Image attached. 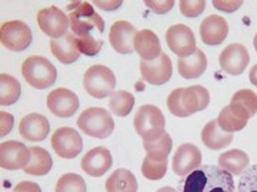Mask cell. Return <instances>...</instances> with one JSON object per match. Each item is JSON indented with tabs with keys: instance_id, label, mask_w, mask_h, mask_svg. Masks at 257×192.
<instances>
[{
	"instance_id": "6da1fadb",
	"label": "cell",
	"mask_w": 257,
	"mask_h": 192,
	"mask_svg": "<svg viewBox=\"0 0 257 192\" xmlns=\"http://www.w3.org/2000/svg\"><path fill=\"white\" fill-rule=\"evenodd\" d=\"M177 192H237L233 175L216 165H200L177 184Z\"/></svg>"
},
{
	"instance_id": "7a4b0ae2",
	"label": "cell",
	"mask_w": 257,
	"mask_h": 192,
	"mask_svg": "<svg viewBox=\"0 0 257 192\" xmlns=\"http://www.w3.org/2000/svg\"><path fill=\"white\" fill-rule=\"evenodd\" d=\"M69 23L74 36L92 34V30L104 32V22L87 2H76L69 6Z\"/></svg>"
},
{
	"instance_id": "3957f363",
	"label": "cell",
	"mask_w": 257,
	"mask_h": 192,
	"mask_svg": "<svg viewBox=\"0 0 257 192\" xmlns=\"http://www.w3.org/2000/svg\"><path fill=\"white\" fill-rule=\"evenodd\" d=\"M22 76L32 87L45 90L56 82V67L42 56H32L22 64Z\"/></svg>"
},
{
	"instance_id": "277c9868",
	"label": "cell",
	"mask_w": 257,
	"mask_h": 192,
	"mask_svg": "<svg viewBox=\"0 0 257 192\" xmlns=\"http://www.w3.org/2000/svg\"><path fill=\"white\" fill-rule=\"evenodd\" d=\"M135 130L143 141H155L165 134L166 120L159 107L146 104L142 106L135 116Z\"/></svg>"
},
{
	"instance_id": "5b68a950",
	"label": "cell",
	"mask_w": 257,
	"mask_h": 192,
	"mask_svg": "<svg viewBox=\"0 0 257 192\" xmlns=\"http://www.w3.org/2000/svg\"><path fill=\"white\" fill-rule=\"evenodd\" d=\"M77 126L86 136L93 138H107L114 130V121L107 110L90 107L79 116Z\"/></svg>"
},
{
	"instance_id": "8992f818",
	"label": "cell",
	"mask_w": 257,
	"mask_h": 192,
	"mask_svg": "<svg viewBox=\"0 0 257 192\" xmlns=\"http://www.w3.org/2000/svg\"><path fill=\"white\" fill-rule=\"evenodd\" d=\"M83 87L94 98H106L114 92L116 77L109 67L94 64L83 76Z\"/></svg>"
},
{
	"instance_id": "52a82bcc",
	"label": "cell",
	"mask_w": 257,
	"mask_h": 192,
	"mask_svg": "<svg viewBox=\"0 0 257 192\" xmlns=\"http://www.w3.org/2000/svg\"><path fill=\"white\" fill-rule=\"evenodd\" d=\"M0 42L12 52H23L32 43V30L20 20H10L2 24Z\"/></svg>"
},
{
	"instance_id": "ba28073f",
	"label": "cell",
	"mask_w": 257,
	"mask_h": 192,
	"mask_svg": "<svg viewBox=\"0 0 257 192\" xmlns=\"http://www.w3.org/2000/svg\"><path fill=\"white\" fill-rule=\"evenodd\" d=\"M52 148L59 156L64 160H72L82 152L83 141L79 132L70 127H62L56 130L52 136Z\"/></svg>"
},
{
	"instance_id": "9c48e42d",
	"label": "cell",
	"mask_w": 257,
	"mask_h": 192,
	"mask_svg": "<svg viewBox=\"0 0 257 192\" xmlns=\"http://www.w3.org/2000/svg\"><path fill=\"white\" fill-rule=\"evenodd\" d=\"M37 24L40 30L52 38H60L67 34V28L70 26L69 18L64 14L63 10L55 6L40 10L37 13Z\"/></svg>"
},
{
	"instance_id": "30bf717a",
	"label": "cell",
	"mask_w": 257,
	"mask_h": 192,
	"mask_svg": "<svg viewBox=\"0 0 257 192\" xmlns=\"http://www.w3.org/2000/svg\"><path fill=\"white\" fill-rule=\"evenodd\" d=\"M166 43L169 48L179 57H187L197 50L192 28L184 24H173L167 28Z\"/></svg>"
},
{
	"instance_id": "8fae6325",
	"label": "cell",
	"mask_w": 257,
	"mask_h": 192,
	"mask_svg": "<svg viewBox=\"0 0 257 192\" xmlns=\"http://www.w3.org/2000/svg\"><path fill=\"white\" fill-rule=\"evenodd\" d=\"M140 73L143 80L153 86H163L170 80L173 74V66L170 57L162 53L157 58L152 62H140Z\"/></svg>"
},
{
	"instance_id": "7c38bea8",
	"label": "cell",
	"mask_w": 257,
	"mask_h": 192,
	"mask_svg": "<svg viewBox=\"0 0 257 192\" xmlns=\"http://www.w3.org/2000/svg\"><path fill=\"white\" fill-rule=\"evenodd\" d=\"M30 161V148L19 141L0 144V166L8 171L26 168Z\"/></svg>"
},
{
	"instance_id": "4fadbf2b",
	"label": "cell",
	"mask_w": 257,
	"mask_h": 192,
	"mask_svg": "<svg viewBox=\"0 0 257 192\" xmlns=\"http://www.w3.org/2000/svg\"><path fill=\"white\" fill-rule=\"evenodd\" d=\"M248 62H250V54L247 48L239 43L229 44L219 56L221 70L231 76H239L243 73L248 66Z\"/></svg>"
},
{
	"instance_id": "5bb4252c",
	"label": "cell",
	"mask_w": 257,
	"mask_h": 192,
	"mask_svg": "<svg viewBox=\"0 0 257 192\" xmlns=\"http://www.w3.org/2000/svg\"><path fill=\"white\" fill-rule=\"evenodd\" d=\"M202 165V152L194 144H182L173 156L172 168L179 176H186Z\"/></svg>"
},
{
	"instance_id": "9a60e30c",
	"label": "cell",
	"mask_w": 257,
	"mask_h": 192,
	"mask_svg": "<svg viewBox=\"0 0 257 192\" xmlns=\"http://www.w3.org/2000/svg\"><path fill=\"white\" fill-rule=\"evenodd\" d=\"M47 108L57 117H72L79 108V97L67 88H56L47 96Z\"/></svg>"
},
{
	"instance_id": "2e32d148",
	"label": "cell",
	"mask_w": 257,
	"mask_h": 192,
	"mask_svg": "<svg viewBox=\"0 0 257 192\" xmlns=\"http://www.w3.org/2000/svg\"><path fill=\"white\" fill-rule=\"evenodd\" d=\"M138 30L128 22L119 20L111 24L109 40L111 47L120 54H130L135 50V37Z\"/></svg>"
},
{
	"instance_id": "e0dca14e",
	"label": "cell",
	"mask_w": 257,
	"mask_h": 192,
	"mask_svg": "<svg viewBox=\"0 0 257 192\" xmlns=\"http://www.w3.org/2000/svg\"><path fill=\"white\" fill-rule=\"evenodd\" d=\"M113 160H111L110 151L104 146H96L90 150L86 156L82 158V170L90 176H101L111 168Z\"/></svg>"
},
{
	"instance_id": "ac0fdd59",
	"label": "cell",
	"mask_w": 257,
	"mask_h": 192,
	"mask_svg": "<svg viewBox=\"0 0 257 192\" xmlns=\"http://www.w3.org/2000/svg\"><path fill=\"white\" fill-rule=\"evenodd\" d=\"M229 33V24L219 14H211L200 24V37L207 46H219Z\"/></svg>"
},
{
	"instance_id": "d6986e66",
	"label": "cell",
	"mask_w": 257,
	"mask_h": 192,
	"mask_svg": "<svg viewBox=\"0 0 257 192\" xmlns=\"http://www.w3.org/2000/svg\"><path fill=\"white\" fill-rule=\"evenodd\" d=\"M248 118H250V116L244 107H241L240 104L230 102L229 106H226L220 111V114L217 117V122L223 131L233 134V132L240 131L246 127Z\"/></svg>"
},
{
	"instance_id": "ffe728a7",
	"label": "cell",
	"mask_w": 257,
	"mask_h": 192,
	"mask_svg": "<svg viewBox=\"0 0 257 192\" xmlns=\"http://www.w3.org/2000/svg\"><path fill=\"white\" fill-rule=\"evenodd\" d=\"M50 124L45 116L32 112L26 117H23L19 124V132L23 138L29 141H43L49 136Z\"/></svg>"
},
{
	"instance_id": "44dd1931",
	"label": "cell",
	"mask_w": 257,
	"mask_h": 192,
	"mask_svg": "<svg viewBox=\"0 0 257 192\" xmlns=\"http://www.w3.org/2000/svg\"><path fill=\"white\" fill-rule=\"evenodd\" d=\"M50 50L52 54L63 64L74 63L80 56V50L77 47V38L73 33H67L60 38H52Z\"/></svg>"
},
{
	"instance_id": "7402d4cb",
	"label": "cell",
	"mask_w": 257,
	"mask_h": 192,
	"mask_svg": "<svg viewBox=\"0 0 257 192\" xmlns=\"http://www.w3.org/2000/svg\"><path fill=\"white\" fill-rule=\"evenodd\" d=\"M135 50L145 62H152L163 53L159 37L149 28L138 32L135 37Z\"/></svg>"
},
{
	"instance_id": "603a6c76",
	"label": "cell",
	"mask_w": 257,
	"mask_h": 192,
	"mask_svg": "<svg viewBox=\"0 0 257 192\" xmlns=\"http://www.w3.org/2000/svg\"><path fill=\"white\" fill-rule=\"evenodd\" d=\"M179 74L186 80L199 78L207 68V58L200 48H197L193 54L179 58Z\"/></svg>"
},
{
	"instance_id": "cb8c5ba5",
	"label": "cell",
	"mask_w": 257,
	"mask_h": 192,
	"mask_svg": "<svg viewBox=\"0 0 257 192\" xmlns=\"http://www.w3.org/2000/svg\"><path fill=\"white\" fill-rule=\"evenodd\" d=\"M182 102H183L184 110L189 112V116H192L194 112L207 108L210 102V94L202 86H192V87L183 88Z\"/></svg>"
},
{
	"instance_id": "d4e9b609",
	"label": "cell",
	"mask_w": 257,
	"mask_h": 192,
	"mask_svg": "<svg viewBox=\"0 0 257 192\" xmlns=\"http://www.w3.org/2000/svg\"><path fill=\"white\" fill-rule=\"evenodd\" d=\"M202 141L210 150H221L233 141V134L223 131L217 120H211L207 122L202 131Z\"/></svg>"
},
{
	"instance_id": "484cf974",
	"label": "cell",
	"mask_w": 257,
	"mask_h": 192,
	"mask_svg": "<svg viewBox=\"0 0 257 192\" xmlns=\"http://www.w3.org/2000/svg\"><path fill=\"white\" fill-rule=\"evenodd\" d=\"M52 166H53V160L45 148L40 146L30 148V161L25 168L26 174L35 175V176L46 175L50 172Z\"/></svg>"
},
{
	"instance_id": "4316f807",
	"label": "cell",
	"mask_w": 257,
	"mask_h": 192,
	"mask_svg": "<svg viewBox=\"0 0 257 192\" xmlns=\"http://www.w3.org/2000/svg\"><path fill=\"white\" fill-rule=\"evenodd\" d=\"M250 158L241 150H230L219 156V166L231 175H241L248 168Z\"/></svg>"
},
{
	"instance_id": "83f0119b",
	"label": "cell",
	"mask_w": 257,
	"mask_h": 192,
	"mask_svg": "<svg viewBox=\"0 0 257 192\" xmlns=\"http://www.w3.org/2000/svg\"><path fill=\"white\" fill-rule=\"evenodd\" d=\"M107 192H138V181L136 176L128 170L119 168L107 178L106 181Z\"/></svg>"
},
{
	"instance_id": "f1b7e54d",
	"label": "cell",
	"mask_w": 257,
	"mask_h": 192,
	"mask_svg": "<svg viewBox=\"0 0 257 192\" xmlns=\"http://www.w3.org/2000/svg\"><path fill=\"white\" fill-rule=\"evenodd\" d=\"M167 171V156L149 152L142 164V174L147 180H162Z\"/></svg>"
},
{
	"instance_id": "f546056e",
	"label": "cell",
	"mask_w": 257,
	"mask_h": 192,
	"mask_svg": "<svg viewBox=\"0 0 257 192\" xmlns=\"http://www.w3.org/2000/svg\"><path fill=\"white\" fill-rule=\"evenodd\" d=\"M20 82L10 74H0V104L12 106L20 97Z\"/></svg>"
},
{
	"instance_id": "4dcf8cb0",
	"label": "cell",
	"mask_w": 257,
	"mask_h": 192,
	"mask_svg": "<svg viewBox=\"0 0 257 192\" xmlns=\"http://www.w3.org/2000/svg\"><path fill=\"white\" fill-rule=\"evenodd\" d=\"M135 106V97L128 92L117 90L110 94L109 108L113 114L117 117H126L132 112V108Z\"/></svg>"
},
{
	"instance_id": "1f68e13d",
	"label": "cell",
	"mask_w": 257,
	"mask_h": 192,
	"mask_svg": "<svg viewBox=\"0 0 257 192\" xmlns=\"http://www.w3.org/2000/svg\"><path fill=\"white\" fill-rule=\"evenodd\" d=\"M55 192H87V186L79 174H64L56 184Z\"/></svg>"
},
{
	"instance_id": "d6a6232c",
	"label": "cell",
	"mask_w": 257,
	"mask_h": 192,
	"mask_svg": "<svg viewBox=\"0 0 257 192\" xmlns=\"http://www.w3.org/2000/svg\"><path fill=\"white\" fill-rule=\"evenodd\" d=\"M231 102L240 104L241 107H244L250 117H253L257 112V94L251 90L243 88V90L234 92L231 97Z\"/></svg>"
},
{
	"instance_id": "836d02e7",
	"label": "cell",
	"mask_w": 257,
	"mask_h": 192,
	"mask_svg": "<svg viewBox=\"0 0 257 192\" xmlns=\"http://www.w3.org/2000/svg\"><path fill=\"white\" fill-rule=\"evenodd\" d=\"M143 146L146 150V152H155V154H163V156H167L170 154L172 151V146H173V141L170 136L165 132L160 138H157L155 141H145L143 142Z\"/></svg>"
},
{
	"instance_id": "e575fe53",
	"label": "cell",
	"mask_w": 257,
	"mask_h": 192,
	"mask_svg": "<svg viewBox=\"0 0 257 192\" xmlns=\"http://www.w3.org/2000/svg\"><path fill=\"white\" fill-rule=\"evenodd\" d=\"M77 38V47L80 50V53L94 57L100 53L101 46H103V40H96L92 34H83V36H76Z\"/></svg>"
},
{
	"instance_id": "d590c367",
	"label": "cell",
	"mask_w": 257,
	"mask_h": 192,
	"mask_svg": "<svg viewBox=\"0 0 257 192\" xmlns=\"http://www.w3.org/2000/svg\"><path fill=\"white\" fill-rule=\"evenodd\" d=\"M237 192H257V164L248 166L241 174Z\"/></svg>"
},
{
	"instance_id": "8d00e7d4",
	"label": "cell",
	"mask_w": 257,
	"mask_h": 192,
	"mask_svg": "<svg viewBox=\"0 0 257 192\" xmlns=\"http://www.w3.org/2000/svg\"><path fill=\"white\" fill-rule=\"evenodd\" d=\"M182 92L183 88H176L167 97V108L176 117H189V112L184 110L182 102Z\"/></svg>"
},
{
	"instance_id": "74e56055",
	"label": "cell",
	"mask_w": 257,
	"mask_h": 192,
	"mask_svg": "<svg viewBox=\"0 0 257 192\" xmlns=\"http://www.w3.org/2000/svg\"><path fill=\"white\" fill-rule=\"evenodd\" d=\"M180 12L186 18H197L206 9L204 0H182L180 2Z\"/></svg>"
},
{
	"instance_id": "f35d334b",
	"label": "cell",
	"mask_w": 257,
	"mask_h": 192,
	"mask_svg": "<svg viewBox=\"0 0 257 192\" xmlns=\"http://www.w3.org/2000/svg\"><path fill=\"white\" fill-rule=\"evenodd\" d=\"M147 8H150L152 12L156 14H166L167 12L173 9L175 2L173 0H155V2H146Z\"/></svg>"
},
{
	"instance_id": "ab89813d",
	"label": "cell",
	"mask_w": 257,
	"mask_h": 192,
	"mask_svg": "<svg viewBox=\"0 0 257 192\" xmlns=\"http://www.w3.org/2000/svg\"><path fill=\"white\" fill-rule=\"evenodd\" d=\"M243 4V2L240 0H214L213 6L220 12H226V13H233L236 10H239Z\"/></svg>"
},
{
	"instance_id": "60d3db41",
	"label": "cell",
	"mask_w": 257,
	"mask_h": 192,
	"mask_svg": "<svg viewBox=\"0 0 257 192\" xmlns=\"http://www.w3.org/2000/svg\"><path fill=\"white\" fill-rule=\"evenodd\" d=\"M13 124H15L13 116L9 112L0 111V137L8 136L13 128Z\"/></svg>"
},
{
	"instance_id": "b9f144b4",
	"label": "cell",
	"mask_w": 257,
	"mask_h": 192,
	"mask_svg": "<svg viewBox=\"0 0 257 192\" xmlns=\"http://www.w3.org/2000/svg\"><path fill=\"white\" fill-rule=\"evenodd\" d=\"M12 192H42L40 186L36 182H32V181H23V182H19Z\"/></svg>"
},
{
	"instance_id": "7bdbcfd3",
	"label": "cell",
	"mask_w": 257,
	"mask_h": 192,
	"mask_svg": "<svg viewBox=\"0 0 257 192\" xmlns=\"http://www.w3.org/2000/svg\"><path fill=\"white\" fill-rule=\"evenodd\" d=\"M94 4L97 8H100L101 10H106V12H111V10L119 9L120 6L123 4L121 0H111V2H94Z\"/></svg>"
},
{
	"instance_id": "ee69618b",
	"label": "cell",
	"mask_w": 257,
	"mask_h": 192,
	"mask_svg": "<svg viewBox=\"0 0 257 192\" xmlns=\"http://www.w3.org/2000/svg\"><path fill=\"white\" fill-rule=\"evenodd\" d=\"M248 78H250L251 84H253L254 87H257V64H254V66L251 67L250 74H248Z\"/></svg>"
},
{
	"instance_id": "f6af8a7d",
	"label": "cell",
	"mask_w": 257,
	"mask_h": 192,
	"mask_svg": "<svg viewBox=\"0 0 257 192\" xmlns=\"http://www.w3.org/2000/svg\"><path fill=\"white\" fill-rule=\"evenodd\" d=\"M157 192H177V190L172 188V186H163V188L157 190Z\"/></svg>"
},
{
	"instance_id": "bcb514c9",
	"label": "cell",
	"mask_w": 257,
	"mask_h": 192,
	"mask_svg": "<svg viewBox=\"0 0 257 192\" xmlns=\"http://www.w3.org/2000/svg\"><path fill=\"white\" fill-rule=\"evenodd\" d=\"M253 46H254V48H256L257 52V34L254 36V38H253Z\"/></svg>"
}]
</instances>
